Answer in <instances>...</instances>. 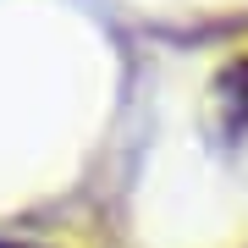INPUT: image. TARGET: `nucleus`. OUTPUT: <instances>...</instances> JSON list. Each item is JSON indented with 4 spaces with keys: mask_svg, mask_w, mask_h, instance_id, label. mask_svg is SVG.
Returning a JSON list of instances; mask_svg holds the SVG:
<instances>
[{
    "mask_svg": "<svg viewBox=\"0 0 248 248\" xmlns=\"http://www.w3.org/2000/svg\"><path fill=\"white\" fill-rule=\"evenodd\" d=\"M215 99H221L232 133H248V55L221 66V78H215Z\"/></svg>",
    "mask_w": 248,
    "mask_h": 248,
    "instance_id": "1",
    "label": "nucleus"
}]
</instances>
